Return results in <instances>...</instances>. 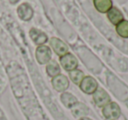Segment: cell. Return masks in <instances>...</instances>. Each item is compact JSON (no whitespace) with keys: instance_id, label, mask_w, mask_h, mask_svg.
Here are the masks:
<instances>
[{"instance_id":"1","label":"cell","mask_w":128,"mask_h":120,"mask_svg":"<svg viewBox=\"0 0 128 120\" xmlns=\"http://www.w3.org/2000/svg\"><path fill=\"white\" fill-rule=\"evenodd\" d=\"M102 113L106 120H116L120 116L121 110L117 102H110L103 108Z\"/></svg>"},{"instance_id":"2","label":"cell","mask_w":128,"mask_h":120,"mask_svg":"<svg viewBox=\"0 0 128 120\" xmlns=\"http://www.w3.org/2000/svg\"><path fill=\"white\" fill-rule=\"evenodd\" d=\"M35 57L37 62L40 65L48 64L51 60L52 51L49 46H46V45H41V46H39L36 48Z\"/></svg>"},{"instance_id":"3","label":"cell","mask_w":128,"mask_h":120,"mask_svg":"<svg viewBox=\"0 0 128 120\" xmlns=\"http://www.w3.org/2000/svg\"><path fill=\"white\" fill-rule=\"evenodd\" d=\"M79 87H80V90L84 93L91 95L98 88V83L96 82V80L94 79L92 76H88L82 79Z\"/></svg>"},{"instance_id":"4","label":"cell","mask_w":128,"mask_h":120,"mask_svg":"<svg viewBox=\"0 0 128 120\" xmlns=\"http://www.w3.org/2000/svg\"><path fill=\"white\" fill-rule=\"evenodd\" d=\"M92 95V98L95 104L99 108H104L109 102H110V96L102 88H98Z\"/></svg>"},{"instance_id":"5","label":"cell","mask_w":128,"mask_h":120,"mask_svg":"<svg viewBox=\"0 0 128 120\" xmlns=\"http://www.w3.org/2000/svg\"><path fill=\"white\" fill-rule=\"evenodd\" d=\"M49 44H50V46H51L52 49L54 50V52L58 56L62 57L68 53V45L65 42H63L62 40L58 39V38H56V37L51 38L49 40Z\"/></svg>"},{"instance_id":"6","label":"cell","mask_w":128,"mask_h":120,"mask_svg":"<svg viewBox=\"0 0 128 120\" xmlns=\"http://www.w3.org/2000/svg\"><path fill=\"white\" fill-rule=\"evenodd\" d=\"M60 63L62 67L68 72L76 69V68L78 67V60L75 55L70 53H68L63 56L60 57Z\"/></svg>"},{"instance_id":"7","label":"cell","mask_w":128,"mask_h":120,"mask_svg":"<svg viewBox=\"0 0 128 120\" xmlns=\"http://www.w3.org/2000/svg\"><path fill=\"white\" fill-rule=\"evenodd\" d=\"M52 85L53 88L58 92H65L68 90L70 86V82L68 79L62 74H60L58 76H54L52 79Z\"/></svg>"},{"instance_id":"8","label":"cell","mask_w":128,"mask_h":120,"mask_svg":"<svg viewBox=\"0 0 128 120\" xmlns=\"http://www.w3.org/2000/svg\"><path fill=\"white\" fill-rule=\"evenodd\" d=\"M29 35H30L32 40L38 46H41L44 45L46 41L48 40V35L42 32L41 30L37 28H32L29 32Z\"/></svg>"},{"instance_id":"9","label":"cell","mask_w":128,"mask_h":120,"mask_svg":"<svg viewBox=\"0 0 128 120\" xmlns=\"http://www.w3.org/2000/svg\"><path fill=\"white\" fill-rule=\"evenodd\" d=\"M18 15L22 20L24 21H28L34 16V10L31 7V6L27 3L20 4L17 10Z\"/></svg>"},{"instance_id":"10","label":"cell","mask_w":128,"mask_h":120,"mask_svg":"<svg viewBox=\"0 0 128 120\" xmlns=\"http://www.w3.org/2000/svg\"><path fill=\"white\" fill-rule=\"evenodd\" d=\"M71 110L72 114L74 115V116L77 118H84V116H87V115L89 114V108L84 104V102H77L70 108Z\"/></svg>"},{"instance_id":"11","label":"cell","mask_w":128,"mask_h":120,"mask_svg":"<svg viewBox=\"0 0 128 120\" xmlns=\"http://www.w3.org/2000/svg\"><path fill=\"white\" fill-rule=\"evenodd\" d=\"M107 18L110 20V23L114 26H117L119 22L124 20V16H123L122 12L116 7H112L107 12Z\"/></svg>"},{"instance_id":"12","label":"cell","mask_w":128,"mask_h":120,"mask_svg":"<svg viewBox=\"0 0 128 120\" xmlns=\"http://www.w3.org/2000/svg\"><path fill=\"white\" fill-rule=\"evenodd\" d=\"M95 8L101 13H107L112 8V0H93Z\"/></svg>"},{"instance_id":"13","label":"cell","mask_w":128,"mask_h":120,"mask_svg":"<svg viewBox=\"0 0 128 120\" xmlns=\"http://www.w3.org/2000/svg\"><path fill=\"white\" fill-rule=\"evenodd\" d=\"M60 101L63 104V105L65 107L68 108V109H70L76 102H78L76 97L72 95L71 93H68V92H63L60 95Z\"/></svg>"},{"instance_id":"14","label":"cell","mask_w":128,"mask_h":120,"mask_svg":"<svg viewBox=\"0 0 128 120\" xmlns=\"http://www.w3.org/2000/svg\"><path fill=\"white\" fill-rule=\"evenodd\" d=\"M46 73L49 76L51 77H54V76H58L60 74V65L58 64V62L54 60H51L46 67Z\"/></svg>"},{"instance_id":"15","label":"cell","mask_w":128,"mask_h":120,"mask_svg":"<svg viewBox=\"0 0 128 120\" xmlns=\"http://www.w3.org/2000/svg\"><path fill=\"white\" fill-rule=\"evenodd\" d=\"M68 76L71 79V81L73 82L76 85H80V83L82 82V79L85 77L84 76V73L82 70H79V69H74L72 71H70L68 73Z\"/></svg>"},{"instance_id":"16","label":"cell","mask_w":128,"mask_h":120,"mask_svg":"<svg viewBox=\"0 0 128 120\" xmlns=\"http://www.w3.org/2000/svg\"><path fill=\"white\" fill-rule=\"evenodd\" d=\"M116 32L120 37L128 38V21L122 20L116 26Z\"/></svg>"},{"instance_id":"17","label":"cell","mask_w":128,"mask_h":120,"mask_svg":"<svg viewBox=\"0 0 128 120\" xmlns=\"http://www.w3.org/2000/svg\"><path fill=\"white\" fill-rule=\"evenodd\" d=\"M78 120H92V119H91V118H87V116H84V118H79Z\"/></svg>"},{"instance_id":"18","label":"cell","mask_w":128,"mask_h":120,"mask_svg":"<svg viewBox=\"0 0 128 120\" xmlns=\"http://www.w3.org/2000/svg\"><path fill=\"white\" fill-rule=\"evenodd\" d=\"M9 1L12 3V4H16V3H18L20 0H9Z\"/></svg>"},{"instance_id":"19","label":"cell","mask_w":128,"mask_h":120,"mask_svg":"<svg viewBox=\"0 0 128 120\" xmlns=\"http://www.w3.org/2000/svg\"><path fill=\"white\" fill-rule=\"evenodd\" d=\"M116 120H118V119H116Z\"/></svg>"}]
</instances>
